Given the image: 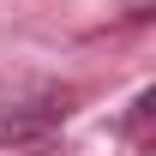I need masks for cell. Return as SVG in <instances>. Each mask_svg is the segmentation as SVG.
<instances>
[{
  "instance_id": "6da1fadb",
  "label": "cell",
  "mask_w": 156,
  "mask_h": 156,
  "mask_svg": "<svg viewBox=\"0 0 156 156\" xmlns=\"http://www.w3.org/2000/svg\"><path fill=\"white\" fill-rule=\"evenodd\" d=\"M72 90L54 78H0V150H30L66 126Z\"/></svg>"
}]
</instances>
